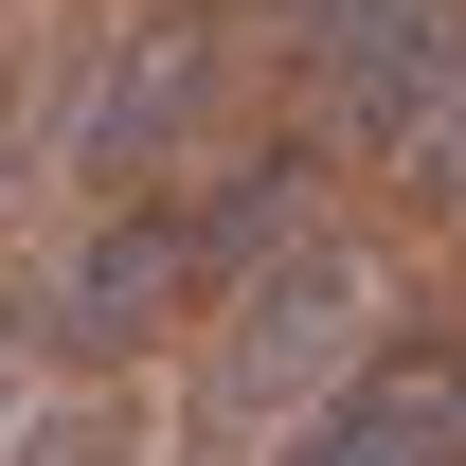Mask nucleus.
Masks as SVG:
<instances>
[{
  "label": "nucleus",
  "instance_id": "obj_1",
  "mask_svg": "<svg viewBox=\"0 0 466 466\" xmlns=\"http://www.w3.org/2000/svg\"><path fill=\"white\" fill-rule=\"evenodd\" d=\"M216 305L233 323H216V359H198V431H216V449H269V431L377 341V269H359L341 233H305L288 269H251V288H216Z\"/></svg>",
  "mask_w": 466,
  "mask_h": 466
},
{
  "label": "nucleus",
  "instance_id": "obj_6",
  "mask_svg": "<svg viewBox=\"0 0 466 466\" xmlns=\"http://www.w3.org/2000/svg\"><path fill=\"white\" fill-rule=\"evenodd\" d=\"M162 198H179V251H198V305L251 288V269H288L305 233H323V162H305V144H216V162L162 179Z\"/></svg>",
  "mask_w": 466,
  "mask_h": 466
},
{
  "label": "nucleus",
  "instance_id": "obj_10",
  "mask_svg": "<svg viewBox=\"0 0 466 466\" xmlns=\"http://www.w3.org/2000/svg\"><path fill=\"white\" fill-rule=\"evenodd\" d=\"M305 18H341V0H269V36H305Z\"/></svg>",
  "mask_w": 466,
  "mask_h": 466
},
{
  "label": "nucleus",
  "instance_id": "obj_2",
  "mask_svg": "<svg viewBox=\"0 0 466 466\" xmlns=\"http://www.w3.org/2000/svg\"><path fill=\"white\" fill-rule=\"evenodd\" d=\"M179 323H198L179 198H90V233L36 269V359H55V377H144Z\"/></svg>",
  "mask_w": 466,
  "mask_h": 466
},
{
  "label": "nucleus",
  "instance_id": "obj_7",
  "mask_svg": "<svg viewBox=\"0 0 466 466\" xmlns=\"http://www.w3.org/2000/svg\"><path fill=\"white\" fill-rule=\"evenodd\" d=\"M0 466H162L144 377H55V395H18L0 412Z\"/></svg>",
  "mask_w": 466,
  "mask_h": 466
},
{
  "label": "nucleus",
  "instance_id": "obj_9",
  "mask_svg": "<svg viewBox=\"0 0 466 466\" xmlns=\"http://www.w3.org/2000/svg\"><path fill=\"white\" fill-rule=\"evenodd\" d=\"M412 179H431V198H449V216H466V108L431 126V144H412Z\"/></svg>",
  "mask_w": 466,
  "mask_h": 466
},
{
  "label": "nucleus",
  "instance_id": "obj_8",
  "mask_svg": "<svg viewBox=\"0 0 466 466\" xmlns=\"http://www.w3.org/2000/svg\"><path fill=\"white\" fill-rule=\"evenodd\" d=\"M18 377H36V288L0 269V412H18Z\"/></svg>",
  "mask_w": 466,
  "mask_h": 466
},
{
  "label": "nucleus",
  "instance_id": "obj_3",
  "mask_svg": "<svg viewBox=\"0 0 466 466\" xmlns=\"http://www.w3.org/2000/svg\"><path fill=\"white\" fill-rule=\"evenodd\" d=\"M233 72H251V55H233L216 18L108 36V55H90V108H72V179H90V198H162V179L233 126Z\"/></svg>",
  "mask_w": 466,
  "mask_h": 466
},
{
  "label": "nucleus",
  "instance_id": "obj_5",
  "mask_svg": "<svg viewBox=\"0 0 466 466\" xmlns=\"http://www.w3.org/2000/svg\"><path fill=\"white\" fill-rule=\"evenodd\" d=\"M269 466H466V341L377 323V341L269 431Z\"/></svg>",
  "mask_w": 466,
  "mask_h": 466
},
{
  "label": "nucleus",
  "instance_id": "obj_4",
  "mask_svg": "<svg viewBox=\"0 0 466 466\" xmlns=\"http://www.w3.org/2000/svg\"><path fill=\"white\" fill-rule=\"evenodd\" d=\"M288 72L323 90V144L412 162V144L466 108V0H341V18L288 36Z\"/></svg>",
  "mask_w": 466,
  "mask_h": 466
}]
</instances>
